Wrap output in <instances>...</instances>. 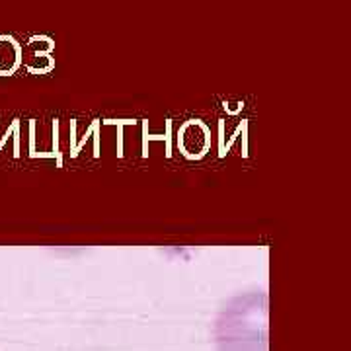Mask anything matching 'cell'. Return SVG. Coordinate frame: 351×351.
I'll return each mask as SVG.
<instances>
[{"instance_id":"1","label":"cell","mask_w":351,"mask_h":351,"mask_svg":"<svg viewBox=\"0 0 351 351\" xmlns=\"http://www.w3.org/2000/svg\"><path fill=\"white\" fill-rule=\"evenodd\" d=\"M217 351H269V336L258 334H240L215 338Z\"/></svg>"}]
</instances>
